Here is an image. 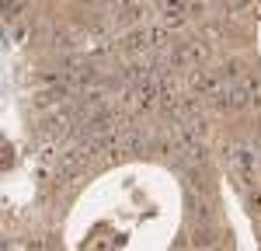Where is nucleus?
Listing matches in <instances>:
<instances>
[{
  "instance_id": "nucleus-1",
  "label": "nucleus",
  "mask_w": 261,
  "mask_h": 251,
  "mask_svg": "<svg viewBox=\"0 0 261 251\" xmlns=\"http://www.w3.org/2000/svg\"><path fill=\"white\" fill-rule=\"evenodd\" d=\"M192 241H195V248H213V244H216V230H213V227H202V230H195V237H192Z\"/></svg>"
}]
</instances>
